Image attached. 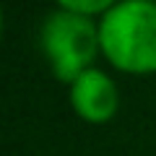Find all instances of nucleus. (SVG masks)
I'll list each match as a JSON object with an SVG mask.
<instances>
[{
	"instance_id": "obj_3",
	"label": "nucleus",
	"mask_w": 156,
	"mask_h": 156,
	"mask_svg": "<svg viewBox=\"0 0 156 156\" xmlns=\"http://www.w3.org/2000/svg\"><path fill=\"white\" fill-rule=\"evenodd\" d=\"M117 86L107 73L86 70L83 76H78L70 83V104L76 109V115L86 122H107L112 120L117 112Z\"/></svg>"
},
{
	"instance_id": "obj_1",
	"label": "nucleus",
	"mask_w": 156,
	"mask_h": 156,
	"mask_svg": "<svg viewBox=\"0 0 156 156\" xmlns=\"http://www.w3.org/2000/svg\"><path fill=\"white\" fill-rule=\"evenodd\" d=\"M99 47L122 73H156V3L120 0L99 21Z\"/></svg>"
},
{
	"instance_id": "obj_5",
	"label": "nucleus",
	"mask_w": 156,
	"mask_h": 156,
	"mask_svg": "<svg viewBox=\"0 0 156 156\" xmlns=\"http://www.w3.org/2000/svg\"><path fill=\"white\" fill-rule=\"evenodd\" d=\"M0 29H3V13H0Z\"/></svg>"
},
{
	"instance_id": "obj_4",
	"label": "nucleus",
	"mask_w": 156,
	"mask_h": 156,
	"mask_svg": "<svg viewBox=\"0 0 156 156\" xmlns=\"http://www.w3.org/2000/svg\"><path fill=\"white\" fill-rule=\"evenodd\" d=\"M57 5L62 11H70V13H78V16H96L101 13L104 16L109 8L117 5V0H57Z\"/></svg>"
},
{
	"instance_id": "obj_2",
	"label": "nucleus",
	"mask_w": 156,
	"mask_h": 156,
	"mask_svg": "<svg viewBox=\"0 0 156 156\" xmlns=\"http://www.w3.org/2000/svg\"><path fill=\"white\" fill-rule=\"evenodd\" d=\"M39 44L55 78L73 83L78 76L91 70L96 52H101L99 23L62 8L52 11L39 29Z\"/></svg>"
}]
</instances>
